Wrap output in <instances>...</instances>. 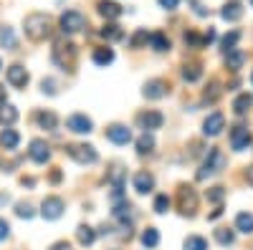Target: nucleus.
I'll use <instances>...</instances> for the list:
<instances>
[{"mask_svg":"<svg viewBox=\"0 0 253 250\" xmlns=\"http://www.w3.org/2000/svg\"><path fill=\"white\" fill-rule=\"evenodd\" d=\"M23 28L31 40H43L51 36V18L46 13H31L23 20Z\"/></svg>","mask_w":253,"mask_h":250,"instance_id":"1","label":"nucleus"},{"mask_svg":"<svg viewBox=\"0 0 253 250\" xmlns=\"http://www.w3.org/2000/svg\"><path fill=\"white\" fill-rule=\"evenodd\" d=\"M51 58H53V64L61 66L63 71L66 69L71 71L74 61H76V46L71 43V40H66V38H58L53 43V48H51Z\"/></svg>","mask_w":253,"mask_h":250,"instance_id":"2","label":"nucleus"},{"mask_svg":"<svg viewBox=\"0 0 253 250\" xmlns=\"http://www.w3.org/2000/svg\"><path fill=\"white\" fill-rule=\"evenodd\" d=\"M225 167V157H223V152L220 149H210L208 152V157H205V162H203V167L198 170V179H208V177H213V175H218L220 170Z\"/></svg>","mask_w":253,"mask_h":250,"instance_id":"3","label":"nucleus"},{"mask_svg":"<svg viewBox=\"0 0 253 250\" xmlns=\"http://www.w3.org/2000/svg\"><path fill=\"white\" fill-rule=\"evenodd\" d=\"M177 207H180V213L187 215V217H193L198 213V192L190 184H180V190H177Z\"/></svg>","mask_w":253,"mask_h":250,"instance_id":"4","label":"nucleus"},{"mask_svg":"<svg viewBox=\"0 0 253 250\" xmlns=\"http://www.w3.org/2000/svg\"><path fill=\"white\" fill-rule=\"evenodd\" d=\"M58 26L63 31V36H71V33H79L86 28V15L79 13V10H66L61 18H58Z\"/></svg>","mask_w":253,"mask_h":250,"instance_id":"5","label":"nucleus"},{"mask_svg":"<svg viewBox=\"0 0 253 250\" xmlns=\"http://www.w3.org/2000/svg\"><path fill=\"white\" fill-rule=\"evenodd\" d=\"M66 154L79 164H96L99 162V152L91 147V144H69Z\"/></svg>","mask_w":253,"mask_h":250,"instance_id":"6","label":"nucleus"},{"mask_svg":"<svg viewBox=\"0 0 253 250\" xmlns=\"http://www.w3.org/2000/svg\"><path fill=\"white\" fill-rule=\"evenodd\" d=\"M66 129L74 134H89V132H94V121L86 114H71L66 119Z\"/></svg>","mask_w":253,"mask_h":250,"instance_id":"7","label":"nucleus"},{"mask_svg":"<svg viewBox=\"0 0 253 250\" xmlns=\"http://www.w3.org/2000/svg\"><path fill=\"white\" fill-rule=\"evenodd\" d=\"M63 210H66V205H63L61 197H46L43 202H41V215H43L46 220H58L63 215Z\"/></svg>","mask_w":253,"mask_h":250,"instance_id":"8","label":"nucleus"},{"mask_svg":"<svg viewBox=\"0 0 253 250\" xmlns=\"http://www.w3.org/2000/svg\"><path fill=\"white\" fill-rule=\"evenodd\" d=\"M28 157L36 162V164H46L51 159V147L43 142V139H33L31 142V149H28Z\"/></svg>","mask_w":253,"mask_h":250,"instance_id":"9","label":"nucleus"},{"mask_svg":"<svg viewBox=\"0 0 253 250\" xmlns=\"http://www.w3.org/2000/svg\"><path fill=\"white\" fill-rule=\"evenodd\" d=\"M107 139L119 144V147H124V144L132 142V129L124 127V124H112V127L107 129Z\"/></svg>","mask_w":253,"mask_h":250,"instance_id":"10","label":"nucleus"},{"mask_svg":"<svg viewBox=\"0 0 253 250\" xmlns=\"http://www.w3.org/2000/svg\"><path fill=\"white\" fill-rule=\"evenodd\" d=\"M223 129H225V116H223L220 111L210 114V116L203 121V134H205V137H218Z\"/></svg>","mask_w":253,"mask_h":250,"instance_id":"11","label":"nucleus"},{"mask_svg":"<svg viewBox=\"0 0 253 250\" xmlns=\"http://www.w3.org/2000/svg\"><path fill=\"white\" fill-rule=\"evenodd\" d=\"M137 121H139V127H142L144 132H152V129H160L162 124H165V116H162L160 111L150 109V111L139 114V116H137Z\"/></svg>","mask_w":253,"mask_h":250,"instance_id":"12","label":"nucleus"},{"mask_svg":"<svg viewBox=\"0 0 253 250\" xmlns=\"http://www.w3.org/2000/svg\"><path fill=\"white\" fill-rule=\"evenodd\" d=\"M142 96H144V99H152V101H157V99L167 96V83H165L162 78H152V81H147V83H144V89H142Z\"/></svg>","mask_w":253,"mask_h":250,"instance_id":"13","label":"nucleus"},{"mask_svg":"<svg viewBox=\"0 0 253 250\" xmlns=\"http://www.w3.org/2000/svg\"><path fill=\"white\" fill-rule=\"evenodd\" d=\"M8 83L13 89H26V83H28V71L20 66V64H13L10 69H8Z\"/></svg>","mask_w":253,"mask_h":250,"instance_id":"14","label":"nucleus"},{"mask_svg":"<svg viewBox=\"0 0 253 250\" xmlns=\"http://www.w3.org/2000/svg\"><path fill=\"white\" fill-rule=\"evenodd\" d=\"M248 144H251V132L246 127H236L233 132H230V147H233L236 152L248 149Z\"/></svg>","mask_w":253,"mask_h":250,"instance_id":"15","label":"nucleus"},{"mask_svg":"<svg viewBox=\"0 0 253 250\" xmlns=\"http://www.w3.org/2000/svg\"><path fill=\"white\" fill-rule=\"evenodd\" d=\"M220 18H223V20H228V23H236V20H241V18H243V5L238 3V0H230V3H225V5H223Z\"/></svg>","mask_w":253,"mask_h":250,"instance_id":"16","label":"nucleus"},{"mask_svg":"<svg viewBox=\"0 0 253 250\" xmlns=\"http://www.w3.org/2000/svg\"><path fill=\"white\" fill-rule=\"evenodd\" d=\"M134 190L139 195H147V192H152L155 190V177L150 172H137L134 175Z\"/></svg>","mask_w":253,"mask_h":250,"instance_id":"17","label":"nucleus"},{"mask_svg":"<svg viewBox=\"0 0 253 250\" xmlns=\"http://www.w3.org/2000/svg\"><path fill=\"white\" fill-rule=\"evenodd\" d=\"M96 10L107 18V20H117V18L122 15V5H119V3H112V0H99Z\"/></svg>","mask_w":253,"mask_h":250,"instance_id":"18","label":"nucleus"},{"mask_svg":"<svg viewBox=\"0 0 253 250\" xmlns=\"http://www.w3.org/2000/svg\"><path fill=\"white\" fill-rule=\"evenodd\" d=\"M147 43H150L157 53H165V51H170V38H167L162 31H155V33H150V38H147Z\"/></svg>","mask_w":253,"mask_h":250,"instance_id":"19","label":"nucleus"},{"mask_svg":"<svg viewBox=\"0 0 253 250\" xmlns=\"http://www.w3.org/2000/svg\"><path fill=\"white\" fill-rule=\"evenodd\" d=\"M91 58H94V64H96V66H109L112 61H114V51L107 48V46H101V48H94Z\"/></svg>","mask_w":253,"mask_h":250,"instance_id":"20","label":"nucleus"},{"mask_svg":"<svg viewBox=\"0 0 253 250\" xmlns=\"http://www.w3.org/2000/svg\"><path fill=\"white\" fill-rule=\"evenodd\" d=\"M152 149H155V137H152V132H144L139 139H137V154H152Z\"/></svg>","mask_w":253,"mask_h":250,"instance_id":"21","label":"nucleus"},{"mask_svg":"<svg viewBox=\"0 0 253 250\" xmlns=\"http://www.w3.org/2000/svg\"><path fill=\"white\" fill-rule=\"evenodd\" d=\"M243 61H246V53L238 51V48H233V51L225 53V66H228L230 71H238V69L243 66Z\"/></svg>","mask_w":253,"mask_h":250,"instance_id":"22","label":"nucleus"},{"mask_svg":"<svg viewBox=\"0 0 253 250\" xmlns=\"http://www.w3.org/2000/svg\"><path fill=\"white\" fill-rule=\"evenodd\" d=\"M200 76H203V66H200V64H185V66H182V78H185L187 83L200 81Z\"/></svg>","mask_w":253,"mask_h":250,"instance_id":"23","label":"nucleus"},{"mask_svg":"<svg viewBox=\"0 0 253 250\" xmlns=\"http://www.w3.org/2000/svg\"><path fill=\"white\" fill-rule=\"evenodd\" d=\"M18 142H20V134H18L15 129H3V134H0V147L15 149V147H18Z\"/></svg>","mask_w":253,"mask_h":250,"instance_id":"24","label":"nucleus"},{"mask_svg":"<svg viewBox=\"0 0 253 250\" xmlns=\"http://www.w3.org/2000/svg\"><path fill=\"white\" fill-rule=\"evenodd\" d=\"M76 240L86 248V245H94V240H96V233H94V227H89V225H81L79 230H76Z\"/></svg>","mask_w":253,"mask_h":250,"instance_id":"25","label":"nucleus"},{"mask_svg":"<svg viewBox=\"0 0 253 250\" xmlns=\"http://www.w3.org/2000/svg\"><path fill=\"white\" fill-rule=\"evenodd\" d=\"M38 124H41V129H46V132H53L58 127V116L53 111H41L38 114Z\"/></svg>","mask_w":253,"mask_h":250,"instance_id":"26","label":"nucleus"},{"mask_svg":"<svg viewBox=\"0 0 253 250\" xmlns=\"http://www.w3.org/2000/svg\"><path fill=\"white\" fill-rule=\"evenodd\" d=\"M251 107H253V96L251 94H241V96L233 99V111L236 114H246Z\"/></svg>","mask_w":253,"mask_h":250,"instance_id":"27","label":"nucleus"},{"mask_svg":"<svg viewBox=\"0 0 253 250\" xmlns=\"http://www.w3.org/2000/svg\"><path fill=\"white\" fill-rule=\"evenodd\" d=\"M236 230H241V233H246V235L253 233V215H251V213H241V215L236 217Z\"/></svg>","mask_w":253,"mask_h":250,"instance_id":"28","label":"nucleus"},{"mask_svg":"<svg viewBox=\"0 0 253 250\" xmlns=\"http://www.w3.org/2000/svg\"><path fill=\"white\" fill-rule=\"evenodd\" d=\"M99 36L107 38V40H122V38H124V33H122V28H119L117 23H107V26L99 31Z\"/></svg>","mask_w":253,"mask_h":250,"instance_id":"29","label":"nucleus"},{"mask_svg":"<svg viewBox=\"0 0 253 250\" xmlns=\"http://www.w3.org/2000/svg\"><path fill=\"white\" fill-rule=\"evenodd\" d=\"M142 245L144 248H157L160 245V230L157 227H147V230L142 233Z\"/></svg>","mask_w":253,"mask_h":250,"instance_id":"30","label":"nucleus"},{"mask_svg":"<svg viewBox=\"0 0 253 250\" xmlns=\"http://www.w3.org/2000/svg\"><path fill=\"white\" fill-rule=\"evenodd\" d=\"M182 248L185 250H208V240L200 238V235H190V238H185Z\"/></svg>","mask_w":253,"mask_h":250,"instance_id":"31","label":"nucleus"},{"mask_svg":"<svg viewBox=\"0 0 253 250\" xmlns=\"http://www.w3.org/2000/svg\"><path fill=\"white\" fill-rule=\"evenodd\" d=\"M238 38H241V31H230V33H225L223 38H220V48L228 53V51H233L236 48V43H238Z\"/></svg>","mask_w":253,"mask_h":250,"instance_id":"32","label":"nucleus"},{"mask_svg":"<svg viewBox=\"0 0 253 250\" xmlns=\"http://www.w3.org/2000/svg\"><path fill=\"white\" fill-rule=\"evenodd\" d=\"M114 217H117V220H129V217H132V205L126 202V200L117 202V207H114Z\"/></svg>","mask_w":253,"mask_h":250,"instance_id":"33","label":"nucleus"},{"mask_svg":"<svg viewBox=\"0 0 253 250\" xmlns=\"http://www.w3.org/2000/svg\"><path fill=\"white\" fill-rule=\"evenodd\" d=\"M15 119H18V109L10 107V104H3V107H0V121H3V124H13Z\"/></svg>","mask_w":253,"mask_h":250,"instance_id":"34","label":"nucleus"},{"mask_svg":"<svg viewBox=\"0 0 253 250\" xmlns=\"http://www.w3.org/2000/svg\"><path fill=\"white\" fill-rule=\"evenodd\" d=\"M218 96H220V83H218V81H210V86H208L205 94H203V101H205V104H213Z\"/></svg>","mask_w":253,"mask_h":250,"instance_id":"35","label":"nucleus"},{"mask_svg":"<svg viewBox=\"0 0 253 250\" xmlns=\"http://www.w3.org/2000/svg\"><path fill=\"white\" fill-rule=\"evenodd\" d=\"M215 240H218L220 245H233L236 233H233V230H228V227H220V230H215Z\"/></svg>","mask_w":253,"mask_h":250,"instance_id":"36","label":"nucleus"},{"mask_svg":"<svg viewBox=\"0 0 253 250\" xmlns=\"http://www.w3.org/2000/svg\"><path fill=\"white\" fill-rule=\"evenodd\" d=\"M167 210H170V197H167V195H157L155 197V213L157 215H165Z\"/></svg>","mask_w":253,"mask_h":250,"instance_id":"37","label":"nucleus"},{"mask_svg":"<svg viewBox=\"0 0 253 250\" xmlns=\"http://www.w3.org/2000/svg\"><path fill=\"white\" fill-rule=\"evenodd\" d=\"M15 215L23 217V220H31L36 213H33V207H31L28 202H18V205H15Z\"/></svg>","mask_w":253,"mask_h":250,"instance_id":"38","label":"nucleus"},{"mask_svg":"<svg viewBox=\"0 0 253 250\" xmlns=\"http://www.w3.org/2000/svg\"><path fill=\"white\" fill-rule=\"evenodd\" d=\"M0 46H5V48H15V36L10 28H3L0 31Z\"/></svg>","mask_w":253,"mask_h":250,"instance_id":"39","label":"nucleus"},{"mask_svg":"<svg viewBox=\"0 0 253 250\" xmlns=\"http://www.w3.org/2000/svg\"><path fill=\"white\" fill-rule=\"evenodd\" d=\"M147 38H150V33H147V31L142 28V31H137V33L129 38V46H132V48H139V46H144V43H147Z\"/></svg>","mask_w":253,"mask_h":250,"instance_id":"40","label":"nucleus"},{"mask_svg":"<svg viewBox=\"0 0 253 250\" xmlns=\"http://www.w3.org/2000/svg\"><path fill=\"white\" fill-rule=\"evenodd\" d=\"M185 43L193 46V48H198V46H203V38H200L195 31H187V33H185Z\"/></svg>","mask_w":253,"mask_h":250,"instance_id":"41","label":"nucleus"},{"mask_svg":"<svg viewBox=\"0 0 253 250\" xmlns=\"http://www.w3.org/2000/svg\"><path fill=\"white\" fill-rule=\"evenodd\" d=\"M41 89H43V94L53 96L56 94V81L53 78H43V81H41Z\"/></svg>","mask_w":253,"mask_h":250,"instance_id":"42","label":"nucleus"},{"mask_svg":"<svg viewBox=\"0 0 253 250\" xmlns=\"http://www.w3.org/2000/svg\"><path fill=\"white\" fill-rule=\"evenodd\" d=\"M223 197H225V190H223V187H213V190L208 192V200H213V202H220Z\"/></svg>","mask_w":253,"mask_h":250,"instance_id":"43","label":"nucleus"},{"mask_svg":"<svg viewBox=\"0 0 253 250\" xmlns=\"http://www.w3.org/2000/svg\"><path fill=\"white\" fill-rule=\"evenodd\" d=\"M8 235H10V225H8V220L0 217V240H5Z\"/></svg>","mask_w":253,"mask_h":250,"instance_id":"44","label":"nucleus"},{"mask_svg":"<svg viewBox=\"0 0 253 250\" xmlns=\"http://www.w3.org/2000/svg\"><path fill=\"white\" fill-rule=\"evenodd\" d=\"M157 3H160L165 10H175V8L180 5V0H157Z\"/></svg>","mask_w":253,"mask_h":250,"instance_id":"45","label":"nucleus"},{"mask_svg":"<svg viewBox=\"0 0 253 250\" xmlns=\"http://www.w3.org/2000/svg\"><path fill=\"white\" fill-rule=\"evenodd\" d=\"M51 250H71V245H69L66 240H58V243L51 245Z\"/></svg>","mask_w":253,"mask_h":250,"instance_id":"46","label":"nucleus"},{"mask_svg":"<svg viewBox=\"0 0 253 250\" xmlns=\"http://www.w3.org/2000/svg\"><path fill=\"white\" fill-rule=\"evenodd\" d=\"M215 40V31H208L205 36H203V46H208V43H213Z\"/></svg>","mask_w":253,"mask_h":250,"instance_id":"47","label":"nucleus"},{"mask_svg":"<svg viewBox=\"0 0 253 250\" xmlns=\"http://www.w3.org/2000/svg\"><path fill=\"white\" fill-rule=\"evenodd\" d=\"M61 177H63V175H61V170H53V172H51V182H53V184H58V182H61Z\"/></svg>","mask_w":253,"mask_h":250,"instance_id":"48","label":"nucleus"},{"mask_svg":"<svg viewBox=\"0 0 253 250\" xmlns=\"http://www.w3.org/2000/svg\"><path fill=\"white\" fill-rule=\"evenodd\" d=\"M246 179H248V184L253 187V164H251L248 170H246Z\"/></svg>","mask_w":253,"mask_h":250,"instance_id":"49","label":"nucleus"},{"mask_svg":"<svg viewBox=\"0 0 253 250\" xmlns=\"http://www.w3.org/2000/svg\"><path fill=\"white\" fill-rule=\"evenodd\" d=\"M20 182H23L26 187H33V184H36V179H33V177H23V179H20Z\"/></svg>","mask_w":253,"mask_h":250,"instance_id":"50","label":"nucleus"},{"mask_svg":"<svg viewBox=\"0 0 253 250\" xmlns=\"http://www.w3.org/2000/svg\"><path fill=\"white\" fill-rule=\"evenodd\" d=\"M0 104H5V86L0 83Z\"/></svg>","mask_w":253,"mask_h":250,"instance_id":"51","label":"nucleus"},{"mask_svg":"<svg viewBox=\"0 0 253 250\" xmlns=\"http://www.w3.org/2000/svg\"><path fill=\"white\" fill-rule=\"evenodd\" d=\"M220 215H223V210H220V207H218V210H215V213H213V215H210V220H218V217H220Z\"/></svg>","mask_w":253,"mask_h":250,"instance_id":"52","label":"nucleus"},{"mask_svg":"<svg viewBox=\"0 0 253 250\" xmlns=\"http://www.w3.org/2000/svg\"><path fill=\"white\" fill-rule=\"evenodd\" d=\"M251 83H253V73H251Z\"/></svg>","mask_w":253,"mask_h":250,"instance_id":"53","label":"nucleus"},{"mask_svg":"<svg viewBox=\"0 0 253 250\" xmlns=\"http://www.w3.org/2000/svg\"><path fill=\"white\" fill-rule=\"evenodd\" d=\"M0 69H3V61H0Z\"/></svg>","mask_w":253,"mask_h":250,"instance_id":"54","label":"nucleus"},{"mask_svg":"<svg viewBox=\"0 0 253 250\" xmlns=\"http://www.w3.org/2000/svg\"><path fill=\"white\" fill-rule=\"evenodd\" d=\"M251 5H253V0H251Z\"/></svg>","mask_w":253,"mask_h":250,"instance_id":"55","label":"nucleus"}]
</instances>
